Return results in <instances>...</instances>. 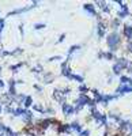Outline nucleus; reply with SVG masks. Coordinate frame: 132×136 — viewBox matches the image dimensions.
I'll list each match as a JSON object with an SVG mask.
<instances>
[{
    "mask_svg": "<svg viewBox=\"0 0 132 136\" xmlns=\"http://www.w3.org/2000/svg\"><path fill=\"white\" fill-rule=\"evenodd\" d=\"M34 109H35V110H38V112H45V110L40 106V105H35V106H34Z\"/></svg>",
    "mask_w": 132,
    "mask_h": 136,
    "instance_id": "23",
    "label": "nucleus"
},
{
    "mask_svg": "<svg viewBox=\"0 0 132 136\" xmlns=\"http://www.w3.org/2000/svg\"><path fill=\"white\" fill-rule=\"evenodd\" d=\"M98 35H99V37H101V35H104V26L102 25H98Z\"/></svg>",
    "mask_w": 132,
    "mask_h": 136,
    "instance_id": "17",
    "label": "nucleus"
},
{
    "mask_svg": "<svg viewBox=\"0 0 132 136\" xmlns=\"http://www.w3.org/2000/svg\"><path fill=\"white\" fill-rule=\"evenodd\" d=\"M32 102H33L32 97H26V101H25V106L27 108V106H30V105H32Z\"/></svg>",
    "mask_w": 132,
    "mask_h": 136,
    "instance_id": "15",
    "label": "nucleus"
},
{
    "mask_svg": "<svg viewBox=\"0 0 132 136\" xmlns=\"http://www.w3.org/2000/svg\"><path fill=\"white\" fill-rule=\"evenodd\" d=\"M85 10H87L89 12H90V14H93V15L95 14V11H94V7H93L91 4H85Z\"/></svg>",
    "mask_w": 132,
    "mask_h": 136,
    "instance_id": "8",
    "label": "nucleus"
},
{
    "mask_svg": "<svg viewBox=\"0 0 132 136\" xmlns=\"http://www.w3.org/2000/svg\"><path fill=\"white\" fill-rule=\"evenodd\" d=\"M33 71H34V72H40V71H42V67H41V66H37V67L33 68Z\"/></svg>",
    "mask_w": 132,
    "mask_h": 136,
    "instance_id": "21",
    "label": "nucleus"
},
{
    "mask_svg": "<svg viewBox=\"0 0 132 136\" xmlns=\"http://www.w3.org/2000/svg\"><path fill=\"white\" fill-rule=\"evenodd\" d=\"M23 112H25V109H22V108H18L14 110V114L15 116H19V114H23Z\"/></svg>",
    "mask_w": 132,
    "mask_h": 136,
    "instance_id": "14",
    "label": "nucleus"
},
{
    "mask_svg": "<svg viewBox=\"0 0 132 136\" xmlns=\"http://www.w3.org/2000/svg\"><path fill=\"white\" fill-rule=\"evenodd\" d=\"M129 91H132V87H129L127 85L120 86V88H118V93H129Z\"/></svg>",
    "mask_w": 132,
    "mask_h": 136,
    "instance_id": "5",
    "label": "nucleus"
},
{
    "mask_svg": "<svg viewBox=\"0 0 132 136\" xmlns=\"http://www.w3.org/2000/svg\"><path fill=\"white\" fill-rule=\"evenodd\" d=\"M70 129H71L70 125H64V127L60 128V132H70Z\"/></svg>",
    "mask_w": 132,
    "mask_h": 136,
    "instance_id": "16",
    "label": "nucleus"
},
{
    "mask_svg": "<svg viewBox=\"0 0 132 136\" xmlns=\"http://www.w3.org/2000/svg\"><path fill=\"white\" fill-rule=\"evenodd\" d=\"M118 40H120V37H118L117 33H112L109 37H108V45H109V48H110L112 50H115V49L117 48Z\"/></svg>",
    "mask_w": 132,
    "mask_h": 136,
    "instance_id": "1",
    "label": "nucleus"
},
{
    "mask_svg": "<svg viewBox=\"0 0 132 136\" xmlns=\"http://www.w3.org/2000/svg\"><path fill=\"white\" fill-rule=\"evenodd\" d=\"M45 25H35V29H41V27H44Z\"/></svg>",
    "mask_w": 132,
    "mask_h": 136,
    "instance_id": "26",
    "label": "nucleus"
},
{
    "mask_svg": "<svg viewBox=\"0 0 132 136\" xmlns=\"http://www.w3.org/2000/svg\"><path fill=\"white\" fill-rule=\"evenodd\" d=\"M61 68H63V75H64V76H68V78H71V74H70V68L67 67V63H64Z\"/></svg>",
    "mask_w": 132,
    "mask_h": 136,
    "instance_id": "6",
    "label": "nucleus"
},
{
    "mask_svg": "<svg viewBox=\"0 0 132 136\" xmlns=\"http://www.w3.org/2000/svg\"><path fill=\"white\" fill-rule=\"evenodd\" d=\"M4 87V83H3V80H0V88Z\"/></svg>",
    "mask_w": 132,
    "mask_h": 136,
    "instance_id": "28",
    "label": "nucleus"
},
{
    "mask_svg": "<svg viewBox=\"0 0 132 136\" xmlns=\"http://www.w3.org/2000/svg\"><path fill=\"white\" fill-rule=\"evenodd\" d=\"M128 48H129V50H132V41H131V42L128 44Z\"/></svg>",
    "mask_w": 132,
    "mask_h": 136,
    "instance_id": "27",
    "label": "nucleus"
},
{
    "mask_svg": "<svg viewBox=\"0 0 132 136\" xmlns=\"http://www.w3.org/2000/svg\"><path fill=\"white\" fill-rule=\"evenodd\" d=\"M67 91H68V90H56V91H55V99H59V101H61Z\"/></svg>",
    "mask_w": 132,
    "mask_h": 136,
    "instance_id": "3",
    "label": "nucleus"
},
{
    "mask_svg": "<svg viewBox=\"0 0 132 136\" xmlns=\"http://www.w3.org/2000/svg\"><path fill=\"white\" fill-rule=\"evenodd\" d=\"M118 15L121 16V18H123V16H125V15H128V8L125 7L124 4H123V10H121V11H120V12H118Z\"/></svg>",
    "mask_w": 132,
    "mask_h": 136,
    "instance_id": "9",
    "label": "nucleus"
},
{
    "mask_svg": "<svg viewBox=\"0 0 132 136\" xmlns=\"http://www.w3.org/2000/svg\"><path fill=\"white\" fill-rule=\"evenodd\" d=\"M5 131H7V128H5L4 125H2V124H0V136H2V135H4V133H5Z\"/></svg>",
    "mask_w": 132,
    "mask_h": 136,
    "instance_id": "18",
    "label": "nucleus"
},
{
    "mask_svg": "<svg viewBox=\"0 0 132 136\" xmlns=\"http://www.w3.org/2000/svg\"><path fill=\"white\" fill-rule=\"evenodd\" d=\"M124 34L127 35V37H131V34H132V27H129V26H127L124 29Z\"/></svg>",
    "mask_w": 132,
    "mask_h": 136,
    "instance_id": "10",
    "label": "nucleus"
},
{
    "mask_svg": "<svg viewBox=\"0 0 132 136\" xmlns=\"http://www.w3.org/2000/svg\"><path fill=\"white\" fill-rule=\"evenodd\" d=\"M71 78H74L75 80H79V82L83 80V78H82V76H79V75H71Z\"/></svg>",
    "mask_w": 132,
    "mask_h": 136,
    "instance_id": "19",
    "label": "nucleus"
},
{
    "mask_svg": "<svg viewBox=\"0 0 132 136\" xmlns=\"http://www.w3.org/2000/svg\"><path fill=\"white\" fill-rule=\"evenodd\" d=\"M129 80H131V79L127 78V76H121V82H123V83H128Z\"/></svg>",
    "mask_w": 132,
    "mask_h": 136,
    "instance_id": "20",
    "label": "nucleus"
},
{
    "mask_svg": "<svg viewBox=\"0 0 132 136\" xmlns=\"http://www.w3.org/2000/svg\"><path fill=\"white\" fill-rule=\"evenodd\" d=\"M113 72L118 75L120 72H121V67H120L118 64H115V66H113Z\"/></svg>",
    "mask_w": 132,
    "mask_h": 136,
    "instance_id": "12",
    "label": "nucleus"
},
{
    "mask_svg": "<svg viewBox=\"0 0 132 136\" xmlns=\"http://www.w3.org/2000/svg\"><path fill=\"white\" fill-rule=\"evenodd\" d=\"M89 135H90L89 131H82V132L79 133V136H89Z\"/></svg>",
    "mask_w": 132,
    "mask_h": 136,
    "instance_id": "22",
    "label": "nucleus"
},
{
    "mask_svg": "<svg viewBox=\"0 0 132 136\" xmlns=\"http://www.w3.org/2000/svg\"><path fill=\"white\" fill-rule=\"evenodd\" d=\"M0 113H2V105H0Z\"/></svg>",
    "mask_w": 132,
    "mask_h": 136,
    "instance_id": "29",
    "label": "nucleus"
},
{
    "mask_svg": "<svg viewBox=\"0 0 132 136\" xmlns=\"http://www.w3.org/2000/svg\"><path fill=\"white\" fill-rule=\"evenodd\" d=\"M104 55H105L106 59H113V55H112V53H104Z\"/></svg>",
    "mask_w": 132,
    "mask_h": 136,
    "instance_id": "24",
    "label": "nucleus"
},
{
    "mask_svg": "<svg viewBox=\"0 0 132 136\" xmlns=\"http://www.w3.org/2000/svg\"><path fill=\"white\" fill-rule=\"evenodd\" d=\"M25 136H32V135H25Z\"/></svg>",
    "mask_w": 132,
    "mask_h": 136,
    "instance_id": "30",
    "label": "nucleus"
},
{
    "mask_svg": "<svg viewBox=\"0 0 132 136\" xmlns=\"http://www.w3.org/2000/svg\"><path fill=\"white\" fill-rule=\"evenodd\" d=\"M52 80H53V75H52V74H48L46 78H44V82H45V83H51Z\"/></svg>",
    "mask_w": 132,
    "mask_h": 136,
    "instance_id": "13",
    "label": "nucleus"
},
{
    "mask_svg": "<svg viewBox=\"0 0 132 136\" xmlns=\"http://www.w3.org/2000/svg\"><path fill=\"white\" fill-rule=\"evenodd\" d=\"M70 127L72 128V129H75L76 132H79V131H80V125H79V124H78V122H72V124H71Z\"/></svg>",
    "mask_w": 132,
    "mask_h": 136,
    "instance_id": "11",
    "label": "nucleus"
},
{
    "mask_svg": "<svg viewBox=\"0 0 132 136\" xmlns=\"http://www.w3.org/2000/svg\"><path fill=\"white\" fill-rule=\"evenodd\" d=\"M23 120H26V121H29V120H32V113H30L29 110H26L25 109V112H23Z\"/></svg>",
    "mask_w": 132,
    "mask_h": 136,
    "instance_id": "7",
    "label": "nucleus"
},
{
    "mask_svg": "<svg viewBox=\"0 0 132 136\" xmlns=\"http://www.w3.org/2000/svg\"><path fill=\"white\" fill-rule=\"evenodd\" d=\"M89 102V98L86 97V95H80L79 98H78V101H76V106L78 108H82L85 103H87Z\"/></svg>",
    "mask_w": 132,
    "mask_h": 136,
    "instance_id": "2",
    "label": "nucleus"
},
{
    "mask_svg": "<svg viewBox=\"0 0 132 136\" xmlns=\"http://www.w3.org/2000/svg\"><path fill=\"white\" fill-rule=\"evenodd\" d=\"M63 112H64V114H71L74 112V109H72V106H71V105L64 103L63 105Z\"/></svg>",
    "mask_w": 132,
    "mask_h": 136,
    "instance_id": "4",
    "label": "nucleus"
},
{
    "mask_svg": "<svg viewBox=\"0 0 132 136\" xmlns=\"http://www.w3.org/2000/svg\"><path fill=\"white\" fill-rule=\"evenodd\" d=\"M79 90H80V91H86V90H87V87H86V86H80V87H79Z\"/></svg>",
    "mask_w": 132,
    "mask_h": 136,
    "instance_id": "25",
    "label": "nucleus"
}]
</instances>
